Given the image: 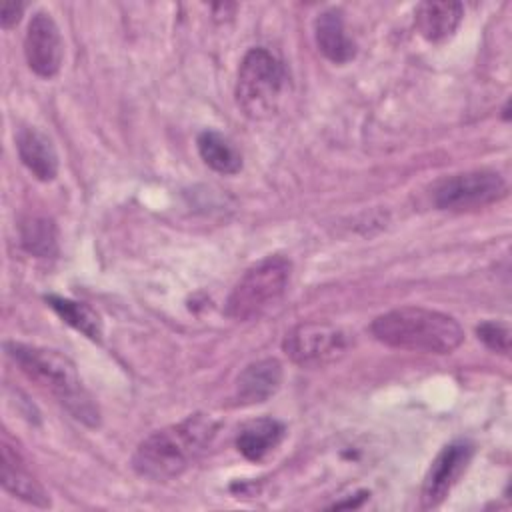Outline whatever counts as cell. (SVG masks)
Segmentation results:
<instances>
[{"instance_id": "cell-1", "label": "cell", "mask_w": 512, "mask_h": 512, "mask_svg": "<svg viewBox=\"0 0 512 512\" xmlns=\"http://www.w3.org/2000/svg\"><path fill=\"white\" fill-rule=\"evenodd\" d=\"M218 422L208 414H190L146 436L134 456L132 468L148 480H170L186 472L210 446Z\"/></svg>"}, {"instance_id": "cell-2", "label": "cell", "mask_w": 512, "mask_h": 512, "mask_svg": "<svg viewBox=\"0 0 512 512\" xmlns=\"http://www.w3.org/2000/svg\"><path fill=\"white\" fill-rule=\"evenodd\" d=\"M6 354L12 362L42 390L52 394L76 420L86 426H98L100 412L84 388L74 362L58 350L6 342Z\"/></svg>"}, {"instance_id": "cell-3", "label": "cell", "mask_w": 512, "mask_h": 512, "mask_svg": "<svg viewBox=\"0 0 512 512\" xmlns=\"http://www.w3.org/2000/svg\"><path fill=\"white\" fill-rule=\"evenodd\" d=\"M370 332L386 346L426 354H450L464 340V330L452 316L420 306H402L376 316Z\"/></svg>"}, {"instance_id": "cell-4", "label": "cell", "mask_w": 512, "mask_h": 512, "mask_svg": "<svg viewBox=\"0 0 512 512\" xmlns=\"http://www.w3.org/2000/svg\"><path fill=\"white\" fill-rule=\"evenodd\" d=\"M288 88L284 64L266 48H252L240 62L236 78V104L244 116L266 120L280 108Z\"/></svg>"}, {"instance_id": "cell-5", "label": "cell", "mask_w": 512, "mask_h": 512, "mask_svg": "<svg viewBox=\"0 0 512 512\" xmlns=\"http://www.w3.org/2000/svg\"><path fill=\"white\" fill-rule=\"evenodd\" d=\"M292 264L274 254L252 264L234 284L226 300V316L238 322H250L274 306L286 292Z\"/></svg>"}, {"instance_id": "cell-6", "label": "cell", "mask_w": 512, "mask_h": 512, "mask_svg": "<svg viewBox=\"0 0 512 512\" xmlns=\"http://www.w3.org/2000/svg\"><path fill=\"white\" fill-rule=\"evenodd\" d=\"M508 192L504 178L494 170H468L442 178L432 200L440 210H474L502 200Z\"/></svg>"}, {"instance_id": "cell-7", "label": "cell", "mask_w": 512, "mask_h": 512, "mask_svg": "<svg viewBox=\"0 0 512 512\" xmlns=\"http://www.w3.org/2000/svg\"><path fill=\"white\" fill-rule=\"evenodd\" d=\"M282 348L294 364L318 368L338 360L346 352L348 336L330 322H302L286 334Z\"/></svg>"}, {"instance_id": "cell-8", "label": "cell", "mask_w": 512, "mask_h": 512, "mask_svg": "<svg viewBox=\"0 0 512 512\" xmlns=\"http://www.w3.org/2000/svg\"><path fill=\"white\" fill-rule=\"evenodd\" d=\"M474 456V446L468 440H456L444 446L438 456L432 460L424 484H422V506L436 508L440 506L458 478L468 468Z\"/></svg>"}, {"instance_id": "cell-9", "label": "cell", "mask_w": 512, "mask_h": 512, "mask_svg": "<svg viewBox=\"0 0 512 512\" xmlns=\"http://www.w3.org/2000/svg\"><path fill=\"white\" fill-rule=\"evenodd\" d=\"M24 56L34 74L42 78L58 74L64 48L60 30L48 12H36L30 18L24 36Z\"/></svg>"}, {"instance_id": "cell-10", "label": "cell", "mask_w": 512, "mask_h": 512, "mask_svg": "<svg viewBox=\"0 0 512 512\" xmlns=\"http://www.w3.org/2000/svg\"><path fill=\"white\" fill-rule=\"evenodd\" d=\"M0 482L4 490L18 496L20 500L38 506L48 508L50 496L44 490V486L36 480V476L28 470L22 452L16 448V444L10 440L8 432H2V464H0Z\"/></svg>"}, {"instance_id": "cell-11", "label": "cell", "mask_w": 512, "mask_h": 512, "mask_svg": "<svg viewBox=\"0 0 512 512\" xmlns=\"http://www.w3.org/2000/svg\"><path fill=\"white\" fill-rule=\"evenodd\" d=\"M282 384V364L276 358H262L248 364L236 378V400L242 406L266 402Z\"/></svg>"}, {"instance_id": "cell-12", "label": "cell", "mask_w": 512, "mask_h": 512, "mask_svg": "<svg viewBox=\"0 0 512 512\" xmlns=\"http://www.w3.org/2000/svg\"><path fill=\"white\" fill-rule=\"evenodd\" d=\"M16 150L22 164L42 182H50L58 174V156L50 138L34 126L16 132Z\"/></svg>"}, {"instance_id": "cell-13", "label": "cell", "mask_w": 512, "mask_h": 512, "mask_svg": "<svg viewBox=\"0 0 512 512\" xmlns=\"http://www.w3.org/2000/svg\"><path fill=\"white\" fill-rule=\"evenodd\" d=\"M314 40L318 50L334 64H346L356 56V44L346 34L342 10L328 8L314 20Z\"/></svg>"}, {"instance_id": "cell-14", "label": "cell", "mask_w": 512, "mask_h": 512, "mask_svg": "<svg viewBox=\"0 0 512 512\" xmlns=\"http://www.w3.org/2000/svg\"><path fill=\"white\" fill-rule=\"evenodd\" d=\"M462 14L464 8L460 2H420L414 10V24L428 42H442L456 32Z\"/></svg>"}, {"instance_id": "cell-15", "label": "cell", "mask_w": 512, "mask_h": 512, "mask_svg": "<svg viewBox=\"0 0 512 512\" xmlns=\"http://www.w3.org/2000/svg\"><path fill=\"white\" fill-rule=\"evenodd\" d=\"M284 424L274 418H256L246 422L236 436L238 452L252 462L264 460L284 438Z\"/></svg>"}, {"instance_id": "cell-16", "label": "cell", "mask_w": 512, "mask_h": 512, "mask_svg": "<svg viewBox=\"0 0 512 512\" xmlns=\"http://www.w3.org/2000/svg\"><path fill=\"white\" fill-rule=\"evenodd\" d=\"M196 144H198L200 158L212 170H216L220 174H236L242 168L240 152L224 134H220L216 130H204L198 136Z\"/></svg>"}, {"instance_id": "cell-17", "label": "cell", "mask_w": 512, "mask_h": 512, "mask_svg": "<svg viewBox=\"0 0 512 512\" xmlns=\"http://www.w3.org/2000/svg\"><path fill=\"white\" fill-rule=\"evenodd\" d=\"M46 302L66 324H70L90 340H96V342L100 340L102 322H100V316L88 304L76 302L64 296H56V294L46 296Z\"/></svg>"}, {"instance_id": "cell-18", "label": "cell", "mask_w": 512, "mask_h": 512, "mask_svg": "<svg viewBox=\"0 0 512 512\" xmlns=\"http://www.w3.org/2000/svg\"><path fill=\"white\" fill-rule=\"evenodd\" d=\"M20 240L26 252L38 258H52L58 254V232L50 218L30 216L20 226Z\"/></svg>"}, {"instance_id": "cell-19", "label": "cell", "mask_w": 512, "mask_h": 512, "mask_svg": "<svg viewBox=\"0 0 512 512\" xmlns=\"http://www.w3.org/2000/svg\"><path fill=\"white\" fill-rule=\"evenodd\" d=\"M478 338L494 352L508 356L510 352V330L506 324L496 322V320H484L476 328Z\"/></svg>"}, {"instance_id": "cell-20", "label": "cell", "mask_w": 512, "mask_h": 512, "mask_svg": "<svg viewBox=\"0 0 512 512\" xmlns=\"http://www.w3.org/2000/svg\"><path fill=\"white\" fill-rule=\"evenodd\" d=\"M24 6L20 2H4L2 4V12H0V22H2V28H12L18 20H20V14H22Z\"/></svg>"}]
</instances>
